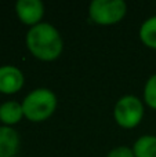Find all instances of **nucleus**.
<instances>
[{"label":"nucleus","mask_w":156,"mask_h":157,"mask_svg":"<svg viewBox=\"0 0 156 157\" xmlns=\"http://www.w3.org/2000/svg\"><path fill=\"white\" fill-rule=\"evenodd\" d=\"M135 157H156V135H142L133 144Z\"/></svg>","instance_id":"9d476101"},{"label":"nucleus","mask_w":156,"mask_h":157,"mask_svg":"<svg viewBox=\"0 0 156 157\" xmlns=\"http://www.w3.org/2000/svg\"><path fill=\"white\" fill-rule=\"evenodd\" d=\"M28 51L39 61L53 62L64 51V40L60 30L49 22L29 28L25 37Z\"/></svg>","instance_id":"f257e3e1"},{"label":"nucleus","mask_w":156,"mask_h":157,"mask_svg":"<svg viewBox=\"0 0 156 157\" xmlns=\"http://www.w3.org/2000/svg\"><path fill=\"white\" fill-rule=\"evenodd\" d=\"M141 43L151 50H156V15L146 18L138 30Z\"/></svg>","instance_id":"1a4fd4ad"},{"label":"nucleus","mask_w":156,"mask_h":157,"mask_svg":"<svg viewBox=\"0 0 156 157\" xmlns=\"http://www.w3.org/2000/svg\"><path fill=\"white\" fill-rule=\"evenodd\" d=\"M15 13L21 24L32 28L43 22L46 7L40 0H18L15 4Z\"/></svg>","instance_id":"39448f33"},{"label":"nucleus","mask_w":156,"mask_h":157,"mask_svg":"<svg viewBox=\"0 0 156 157\" xmlns=\"http://www.w3.org/2000/svg\"><path fill=\"white\" fill-rule=\"evenodd\" d=\"M25 84L24 72L15 65L0 66V94L13 95L22 90Z\"/></svg>","instance_id":"423d86ee"},{"label":"nucleus","mask_w":156,"mask_h":157,"mask_svg":"<svg viewBox=\"0 0 156 157\" xmlns=\"http://www.w3.org/2000/svg\"><path fill=\"white\" fill-rule=\"evenodd\" d=\"M19 144L21 141L15 128L0 125V157H15Z\"/></svg>","instance_id":"0eeeda50"},{"label":"nucleus","mask_w":156,"mask_h":157,"mask_svg":"<svg viewBox=\"0 0 156 157\" xmlns=\"http://www.w3.org/2000/svg\"><path fill=\"white\" fill-rule=\"evenodd\" d=\"M21 105L25 119L32 123H43L55 113L58 99L54 91L46 87H39L25 95Z\"/></svg>","instance_id":"f03ea898"},{"label":"nucleus","mask_w":156,"mask_h":157,"mask_svg":"<svg viewBox=\"0 0 156 157\" xmlns=\"http://www.w3.org/2000/svg\"><path fill=\"white\" fill-rule=\"evenodd\" d=\"M107 157H135L134 152H133V147L130 146H116L113 149H111L108 152Z\"/></svg>","instance_id":"f8f14e48"},{"label":"nucleus","mask_w":156,"mask_h":157,"mask_svg":"<svg viewBox=\"0 0 156 157\" xmlns=\"http://www.w3.org/2000/svg\"><path fill=\"white\" fill-rule=\"evenodd\" d=\"M127 4L123 0H93L88 6V17L96 25L112 26L123 21Z\"/></svg>","instance_id":"20e7f679"},{"label":"nucleus","mask_w":156,"mask_h":157,"mask_svg":"<svg viewBox=\"0 0 156 157\" xmlns=\"http://www.w3.org/2000/svg\"><path fill=\"white\" fill-rule=\"evenodd\" d=\"M145 116V103L137 95L127 94L118 99L113 108V119L119 127L133 130L138 127Z\"/></svg>","instance_id":"7ed1b4c3"},{"label":"nucleus","mask_w":156,"mask_h":157,"mask_svg":"<svg viewBox=\"0 0 156 157\" xmlns=\"http://www.w3.org/2000/svg\"><path fill=\"white\" fill-rule=\"evenodd\" d=\"M142 101L148 108L156 110V73L148 77L142 91Z\"/></svg>","instance_id":"9b49d317"},{"label":"nucleus","mask_w":156,"mask_h":157,"mask_svg":"<svg viewBox=\"0 0 156 157\" xmlns=\"http://www.w3.org/2000/svg\"><path fill=\"white\" fill-rule=\"evenodd\" d=\"M24 119L21 102L17 101H6L0 103V123L6 127H14Z\"/></svg>","instance_id":"6e6552de"}]
</instances>
